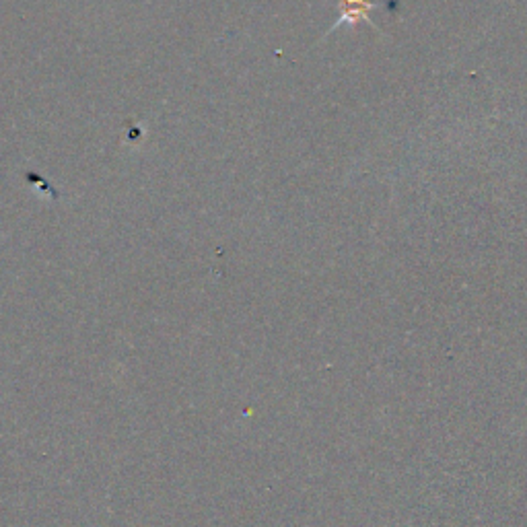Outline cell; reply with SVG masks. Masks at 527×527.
Wrapping results in <instances>:
<instances>
[{
	"label": "cell",
	"instance_id": "cell-1",
	"mask_svg": "<svg viewBox=\"0 0 527 527\" xmlns=\"http://www.w3.org/2000/svg\"><path fill=\"white\" fill-rule=\"evenodd\" d=\"M379 7H383L381 0H340V15H338L336 23L322 35L320 42H326L334 31H338L342 27H355L361 21L371 25L377 33H381L379 27L371 21V11L379 9Z\"/></svg>",
	"mask_w": 527,
	"mask_h": 527
}]
</instances>
